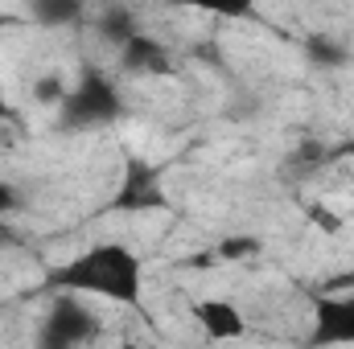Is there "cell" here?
I'll use <instances>...</instances> for the list:
<instances>
[{"label":"cell","mask_w":354,"mask_h":349,"mask_svg":"<svg viewBox=\"0 0 354 349\" xmlns=\"http://www.w3.org/2000/svg\"><path fill=\"white\" fill-rule=\"evenodd\" d=\"M260 251H264V239H256V235H227V239H218L214 259L218 263H252V259H260Z\"/></svg>","instance_id":"10"},{"label":"cell","mask_w":354,"mask_h":349,"mask_svg":"<svg viewBox=\"0 0 354 349\" xmlns=\"http://www.w3.org/2000/svg\"><path fill=\"white\" fill-rule=\"evenodd\" d=\"M12 210H21V193L8 181H0V218H8Z\"/></svg>","instance_id":"15"},{"label":"cell","mask_w":354,"mask_h":349,"mask_svg":"<svg viewBox=\"0 0 354 349\" xmlns=\"http://www.w3.org/2000/svg\"><path fill=\"white\" fill-rule=\"evenodd\" d=\"M305 218H309V226L322 230L326 239H334V235L346 230V218H342L334 206H326V201H309V206H305Z\"/></svg>","instance_id":"12"},{"label":"cell","mask_w":354,"mask_h":349,"mask_svg":"<svg viewBox=\"0 0 354 349\" xmlns=\"http://www.w3.org/2000/svg\"><path fill=\"white\" fill-rule=\"evenodd\" d=\"M165 206H169V197H165L161 169L149 165L145 157H128L124 181H120V189L111 197V210H124V214H157Z\"/></svg>","instance_id":"4"},{"label":"cell","mask_w":354,"mask_h":349,"mask_svg":"<svg viewBox=\"0 0 354 349\" xmlns=\"http://www.w3.org/2000/svg\"><path fill=\"white\" fill-rule=\"evenodd\" d=\"M334 157H354V140H346V144H338V152Z\"/></svg>","instance_id":"17"},{"label":"cell","mask_w":354,"mask_h":349,"mask_svg":"<svg viewBox=\"0 0 354 349\" xmlns=\"http://www.w3.org/2000/svg\"><path fill=\"white\" fill-rule=\"evenodd\" d=\"M124 115V94L111 87V79L103 70L87 66L79 74V83L71 87L66 103L58 107V119L62 128H99V123H111Z\"/></svg>","instance_id":"2"},{"label":"cell","mask_w":354,"mask_h":349,"mask_svg":"<svg viewBox=\"0 0 354 349\" xmlns=\"http://www.w3.org/2000/svg\"><path fill=\"white\" fill-rule=\"evenodd\" d=\"M37 341L50 349L91 346V341H99V317L83 304L79 292H54V300H50V308L41 317Z\"/></svg>","instance_id":"3"},{"label":"cell","mask_w":354,"mask_h":349,"mask_svg":"<svg viewBox=\"0 0 354 349\" xmlns=\"http://www.w3.org/2000/svg\"><path fill=\"white\" fill-rule=\"evenodd\" d=\"M330 288H354V267H346V271H342V275H338Z\"/></svg>","instance_id":"16"},{"label":"cell","mask_w":354,"mask_h":349,"mask_svg":"<svg viewBox=\"0 0 354 349\" xmlns=\"http://www.w3.org/2000/svg\"><path fill=\"white\" fill-rule=\"evenodd\" d=\"M194 321L202 325V333H206L210 341H235V337L248 333L243 312H239L231 300H218V296L198 300V304H194Z\"/></svg>","instance_id":"7"},{"label":"cell","mask_w":354,"mask_h":349,"mask_svg":"<svg viewBox=\"0 0 354 349\" xmlns=\"http://www.w3.org/2000/svg\"><path fill=\"white\" fill-rule=\"evenodd\" d=\"M132 33H140V29H136V21H132L128 12H120V8H115V12H103V17H99V37H103L107 46H115V50H120Z\"/></svg>","instance_id":"11"},{"label":"cell","mask_w":354,"mask_h":349,"mask_svg":"<svg viewBox=\"0 0 354 349\" xmlns=\"http://www.w3.org/2000/svg\"><path fill=\"white\" fill-rule=\"evenodd\" d=\"M309 346H354V288H330L313 300Z\"/></svg>","instance_id":"5"},{"label":"cell","mask_w":354,"mask_h":349,"mask_svg":"<svg viewBox=\"0 0 354 349\" xmlns=\"http://www.w3.org/2000/svg\"><path fill=\"white\" fill-rule=\"evenodd\" d=\"M66 94H71V87H66V79L62 74H41L37 83H33V99L41 103V107H62L66 103Z\"/></svg>","instance_id":"13"},{"label":"cell","mask_w":354,"mask_h":349,"mask_svg":"<svg viewBox=\"0 0 354 349\" xmlns=\"http://www.w3.org/2000/svg\"><path fill=\"white\" fill-rule=\"evenodd\" d=\"M120 66L136 79H157V74H169L174 70V54L149 37V33H132L124 46H120Z\"/></svg>","instance_id":"6"},{"label":"cell","mask_w":354,"mask_h":349,"mask_svg":"<svg viewBox=\"0 0 354 349\" xmlns=\"http://www.w3.org/2000/svg\"><path fill=\"white\" fill-rule=\"evenodd\" d=\"M181 8H194V12H210V17H223V21H248L256 17L260 0H174Z\"/></svg>","instance_id":"9"},{"label":"cell","mask_w":354,"mask_h":349,"mask_svg":"<svg viewBox=\"0 0 354 349\" xmlns=\"http://www.w3.org/2000/svg\"><path fill=\"white\" fill-rule=\"evenodd\" d=\"M54 292H79L124 308L145 304V259L124 243H95L50 275Z\"/></svg>","instance_id":"1"},{"label":"cell","mask_w":354,"mask_h":349,"mask_svg":"<svg viewBox=\"0 0 354 349\" xmlns=\"http://www.w3.org/2000/svg\"><path fill=\"white\" fill-rule=\"evenodd\" d=\"M87 0H29V12L33 21H41L46 29H62V25H75L83 17Z\"/></svg>","instance_id":"8"},{"label":"cell","mask_w":354,"mask_h":349,"mask_svg":"<svg viewBox=\"0 0 354 349\" xmlns=\"http://www.w3.org/2000/svg\"><path fill=\"white\" fill-rule=\"evenodd\" d=\"M21 136H25V115L17 107H8V99L0 90V140L8 144V140H21Z\"/></svg>","instance_id":"14"}]
</instances>
